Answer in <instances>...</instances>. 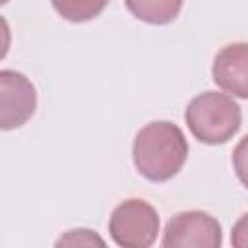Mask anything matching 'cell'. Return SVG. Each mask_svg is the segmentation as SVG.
Here are the masks:
<instances>
[{"instance_id": "obj_1", "label": "cell", "mask_w": 248, "mask_h": 248, "mask_svg": "<svg viewBox=\"0 0 248 248\" xmlns=\"http://www.w3.org/2000/svg\"><path fill=\"white\" fill-rule=\"evenodd\" d=\"M132 157L138 172L151 182L170 180L186 163L188 141L182 130L167 120L145 124L134 140Z\"/></svg>"}, {"instance_id": "obj_2", "label": "cell", "mask_w": 248, "mask_h": 248, "mask_svg": "<svg viewBox=\"0 0 248 248\" xmlns=\"http://www.w3.org/2000/svg\"><path fill=\"white\" fill-rule=\"evenodd\" d=\"M184 118L196 140L207 145H217L229 141L238 132L242 112L229 95L205 91L190 101Z\"/></svg>"}, {"instance_id": "obj_3", "label": "cell", "mask_w": 248, "mask_h": 248, "mask_svg": "<svg viewBox=\"0 0 248 248\" xmlns=\"http://www.w3.org/2000/svg\"><path fill=\"white\" fill-rule=\"evenodd\" d=\"M108 232L118 246L147 248L159 232V215L155 207L143 200H126L110 215Z\"/></svg>"}, {"instance_id": "obj_4", "label": "cell", "mask_w": 248, "mask_h": 248, "mask_svg": "<svg viewBox=\"0 0 248 248\" xmlns=\"http://www.w3.org/2000/svg\"><path fill=\"white\" fill-rule=\"evenodd\" d=\"M223 242L221 225L205 211H182L165 227V248H219Z\"/></svg>"}, {"instance_id": "obj_5", "label": "cell", "mask_w": 248, "mask_h": 248, "mask_svg": "<svg viewBox=\"0 0 248 248\" xmlns=\"http://www.w3.org/2000/svg\"><path fill=\"white\" fill-rule=\"evenodd\" d=\"M37 93L33 83L19 72L2 70L0 72V126L2 130H12L23 126L35 112Z\"/></svg>"}, {"instance_id": "obj_6", "label": "cell", "mask_w": 248, "mask_h": 248, "mask_svg": "<svg viewBox=\"0 0 248 248\" xmlns=\"http://www.w3.org/2000/svg\"><path fill=\"white\" fill-rule=\"evenodd\" d=\"M213 81L227 93L248 99V43L223 46L213 58Z\"/></svg>"}, {"instance_id": "obj_7", "label": "cell", "mask_w": 248, "mask_h": 248, "mask_svg": "<svg viewBox=\"0 0 248 248\" xmlns=\"http://www.w3.org/2000/svg\"><path fill=\"white\" fill-rule=\"evenodd\" d=\"M128 12L151 25H165L176 19L184 0H124Z\"/></svg>"}, {"instance_id": "obj_8", "label": "cell", "mask_w": 248, "mask_h": 248, "mask_svg": "<svg viewBox=\"0 0 248 248\" xmlns=\"http://www.w3.org/2000/svg\"><path fill=\"white\" fill-rule=\"evenodd\" d=\"M58 16L72 23H81L97 17L110 0H50Z\"/></svg>"}, {"instance_id": "obj_9", "label": "cell", "mask_w": 248, "mask_h": 248, "mask_svg": "<svg viewBox=\"0 0 248 248\" xmlns=\"http://www.w3.org/2000/svg\"><path fill=\"white\" fill-rule=\"evenodd\" d=\"M103 246V238H99L93 231L87 229H76V231H68L66 236H62L60 240H56V246Z\"/></svg>"}, {"instance_id": "obj_10", "label": "cell", "mask_w": 248, "mask_h": 248, "mask_svg": "<svg viewBox=\"0 0 248 248\" xmlns=\"http://www.w3.org/2000/svg\"><path fill=\"white\" fill-rule=\"evenodd\" d=\"M232 165H234V172L238 180L248 188V136H244L236 143L232 151Z\"/></svg>"}, {"instance_id": "obj_11", "label": "cell", "mask_w": 248, "mask_h": 248, "mask_svg": "<svg viewBox=\"0 0 248 248\" xmlns=\"http://www.w3.org/2000/svg\"><path fill=\"white\" fill-rule=\"evenodd\" d=\"M231 244L234 248H248V213H244L232 227Z\"/></svg>"}]
</instances>
